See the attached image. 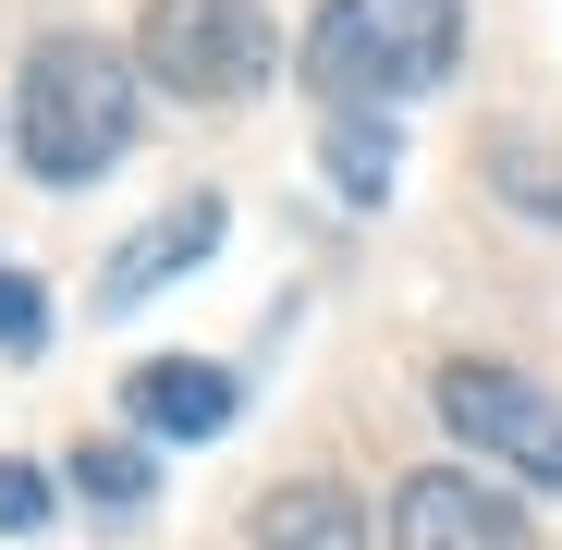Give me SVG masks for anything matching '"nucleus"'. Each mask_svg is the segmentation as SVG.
Wrapping results in <instances>:
<instances>
[{
	"mask_svg": "<svg viewBox=\"0 0 562 550\" xmlns=\"http://www.w3.org/2000/svg\"><path fill=\"white\" fill-rule=\"evenodd\" d=\"M452 49H464L452 0H330L306 25V86L330 99V123H380V111L428 99L452 74Z\"/></svg>",
	"mask_w": 562,
	"mask_h": 550,
	"instance_id": "nucleus-1",
	"label": "nucleus"
},
{
	"mask_svg": "<svg viewBox=\"0 0 562 550\" xmlns=\"http://www.w3.org/2000/svg\"><path fill=\"white\" fill-rule=\"evenodd\" d=\"M13 135H25V171H49V183H99V171L135 147V74H123V49H99V37H49V49L25 61Z\"/></svg>",
	"mask_w": 562,
	"mask_h": 550,
	"instance_id": "nucleus-2",
	"label": "nucleus"
},
{
	"mask_svg": "<svg viewBox=\"0 0 562 550\" xmlns=\"http://www.w3.org/2000/svg\"><path fill=\"white\" fill-rule=\"evenodd\" d=\"M135 74H159L171 99H245L269 74V13L257 0H147Z\"/></svg>",
	"mask_w": 562,
	"mask_h": 550,
	"instance_id": "nucleus-3",
	"label": "nucleus"
},
{
	"mask_svg": "<svg viewBox=\"0 0 562 550\" xmlns=\"http://www.w3.org/2000/svg\"><path fill=\"white\" fill-rule=\"evenodd\" d=\"M440 416H452V440L502 452L514 478L562 490V404H550V392H526L514 367H490V355H452V367H440Z\"/></svg>",
	"mask_w": 562,
	"mask_h": 550,
	"instance_id": "nucleus-4",
	"label": "nucleus"
},
{
	"mask_svg": "<svg viewBox=\"0 0 562 550\" xmlns=\"http://www.w3.org/2000/svg\"><path fill=\"white\" fill-rule=\"evenodd\" d=\"M392 550H538V538H526V514H514L490 478L428 465V478H404V502H392Z\"/></svg>",
	"mask_w": 562,
	"mask_h": 550,
	"instance_id": "nucleus-5",
	"label": "nucleus"
},
{
	"mask_svg": "<svg viewBox=\"0 0 562 550\" xmlns=\"http://www.w3.org/2000/svg\"><path fill=\"white\" fill-rule=\"evenodd\" d=\"M159 440H209V428H233V367H209V355H159V367H135V392H123Z\"/></svg>",
	"mask_w": 562,
	"mask_h": 550,
	"instance_id": "nucleus-6",
	"label": "nucleus"
},
{
	"mask_svg": "<svg viewBox=\"0 0 562 550\" xmlns=\"http://www.w3.org/2000/svg\"><path fill=\"white\" fill-rule=\"evenodd\" d=\"M209 245H221V197H183V209H159V221H147V233L111 257V282H99V294H111V306H135V294L183 282V269H196Z\"/></svg>",
	"mask_w": 562,
	"mask_h": 550,
	"instance_id": "nucleus-7",
	"label": "nucleus"
},
{
	"mask_svg": "<svg viewBox=\"0 0 562 550\" xmlns=\"http://www.w3.org/2000/svg\"><path fill=\"white\" fill-rule=\"evenodd\" d=\"M245 550H367V514H355L342 478H294V490H269V502H257Z\"/></svg>",
	"mask_w": 562,
	"mask_h": 550,
	"instance_id": "nucleus-8",
	"label": "nucleus"
},
{
	"mask_svg": "<svg viewBox=\"0 0 562 550\" xmlns=\"http://www.w3.org/2000/svg\"><path fill=\"white\" fill-rule=\"evenodd\" d=\"M330 183H342L355 209H380L392 197V135L380 123H330Z\"/></svg>",
	"mask_w": 562,
	"mask_h": 550,
	"instance_id": "nucleus-9",
	"label": "nucleus"
},
{
	"mask_svg": "<svg viewBox=\"0 0 562 550\" xmlns=\"http://www.w3.org/2000/svg\"><path fill=\"white\" fill-rule=\"evenodd\" d=\"M74 490L111 502V514H135V502H147V465H135L123 440H86V452H74Z\"/></svg>",
	"mask_w": 562,
	"mask_h": 550,
	"instance_id": "nucleus-10",
	"label": "nucleus"
},
{
	"mask_svg": "<svg viewBox=\"0 0 562 550\" xmlns=\"http://www.w3.org/2000/svg\"><path fill=\"white\" fill-rule=\"evenodd\" d=\"M37 343H49V294L25 269H0V355H37Z\"/></svg>",
	"mask_w": 562,
	"mask_h": 550,
	"instance_id": "nucleus-11",
	"label": "nucleus"
},
{
	"mask_svg": "<svg viewBox=\"0 0 562 550\" xmlns=\"http://www.w3.org/2000/svg\"><path fill=\"white\" fill-rule=\"evenodd\" d=\"M49 514V478L37 465H0V526H37Z\"/></svg>",
	"mask_w": 562,
	"mask_h": 550,
	"instance_id": "nucleus-12",
	"label": "nucleus"
}]
</instances>
